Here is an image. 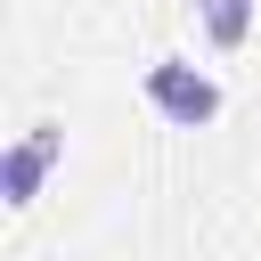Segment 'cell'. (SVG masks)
<instances>
[{
	"instance_id": "1",
	"label": "cell",
	"mask_w": 261,
	"mask_h": 261,
	"mask_svg": "<svg viewBox=\"0 0 261 261\" xmlns=\"http://www.w3.org/2000/svg\"><path fill=\"white\" fill-rule=\"evenodd\" d=\"M139 90H147V106H155L163 122H179V130H204V122L220 114V82H212V73H196L188 57H147Z\"/></svg>"
},
{
	"instance_id": "2",
	"label": "cell",
	"mask_w": 261,
	"mask_h": 261,
	"mask_svg": "<svg viewBox=\"0 0 261 261\" xmlns=\"http://www.w3.org/2000/svg\"><path fill=\"white\" fill-rule=\"evenodd\" d=\"M57 155H65V130H57V122H33V130L0 155V196H8V212H24V204L41 196V179H49Z\"/></svg>"
},
{
	"instance_id": "3",
	"label": "cell",
	"mask_w": 261,
	"mask_h": 261,
	"mask_svg": "<svg viewBox=\"0 0 261 261\" xmlns=\"http://www.w3.org/2000/svg\"><path fill=\"white\" fill-rule=\"evenodd\" d=\"M253 16H261V0H196V24H204L212 49H245L253 41Z\"/></svg>"
}]
</instances>
